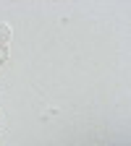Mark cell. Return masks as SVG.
I'll return each mask as SVG.
<instances>
[{
	"mask_svg": "<svg viewBox=\"0 0 131 146\" xmlns=\"http://www.w3.org/2000/svg\"><path fill=\"white\" fill-rule=\"evenodd\" d=\"M8 39H11V26H5V24H3V26H0V47H5V42H8Z\"/></svg>",
	"mask_w": 131,
	"mask_h": 146,
	"instance_id": "6da1fadb",
	"label": "cell"
},
{
	"mask_svg": "<svg viewBox=\"0 0 131 146\" xmlns=\"http://www.w3.org/2000/svg\"><path fill=\"white\" fill-rule=\"evenodd\" d=\"M8 60V47H0V63Z\"/></svg>",
	"mask_w": 131,
	"mask_h": 146,
	"instance_id": "7a4b0ae2",
	"label": "cell"
}]
</instances>
